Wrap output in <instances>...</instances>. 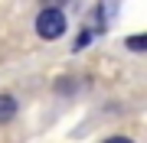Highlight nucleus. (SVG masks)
<instances>
[{
  "instance_id": "nucleus-5",
  "label": "nucleus",
  "mask_w": 147,
  "mask_h": 143,
  "mask_svg": "<svg viewBox=\"0 0 147 143\" xmlns=\"http://www.w3.org/2000/svg\"><path fill=\"white\" fill-rule=\"evenodd\" d=\"M46 3V10H59V3H65V0H42Z\"/></svg>"
},
{
  "instance_id": "nucleus-1",
  "label": "nucleus",
  "mask_w": 147,
  "mask_h": 143,
  "mask_svg": "<svg viewBox=\"0 0 147 143\" xmlns=\"http://www.w3.org/2000/svg\"><path fill=\"white\" fill-rule=\"evenodd\" d=\"M36 33L42 39H59L65 33V13L62 10H42L36 16Z\"/></svg>"
},
{
  "instance_id": "nucleus-4",
  "label": "nucleus",
  "mask_w": 147,
  "mask_h": 143,
  "mask_svg": "<svg viewBox=\"0 0 147 143\" xmlns=\"http://www.w3.org/2000/svg\"><path fill=\"white\" fill-rule=\"evenodd\" d=\"M124 46L131 49V52H147V33H137V36H127Z\"/></svg>"
},
{
  "instance_id": "nucleus-2",
  "label": "nucleus",
  "mask_w": 147,
  "mask_h": 143,
  "mask_svg": "<svg viewBox=\"0 0 147 143\" xmlns=\"http://www.w3.org/2000/svg\"><path fill=\"white\" fill-rule=\"evenodd\" d=\"M115 13H118V0H101L98 10H95V20H98L101 26H108V23L115 20Z\"/></svg>"
},
{
  "instance_id": "nucleus-3",
  "label": "nucleus",
  "mask_w": 147,
  "mask_h": 143,
  "mask_svg": "<svg viewBox=\"0 0 147 143\" xmlns=\"http://www.w3.org/2000/svg\"><path fill=\"white\" fill-rule=\"evenodd\" d=\"M16 117V98L13 94H0V124Z\"/></svg>"
},
{
  "instance_id": "nucleus-6",
  "label": "nucleus",
  "mask_w": 147,
  "mask_h": 143,
  "mask_svg": "<svg viewBox=\"0 0 147 143\" xmlns=\"http://www.w3.org/2000/svg\"><path fill=\"white\" fill-rule=\"evenodd\" d=\"M105 143H134V140H127V137H108Z\"/></svg>"
}]
</instances>
